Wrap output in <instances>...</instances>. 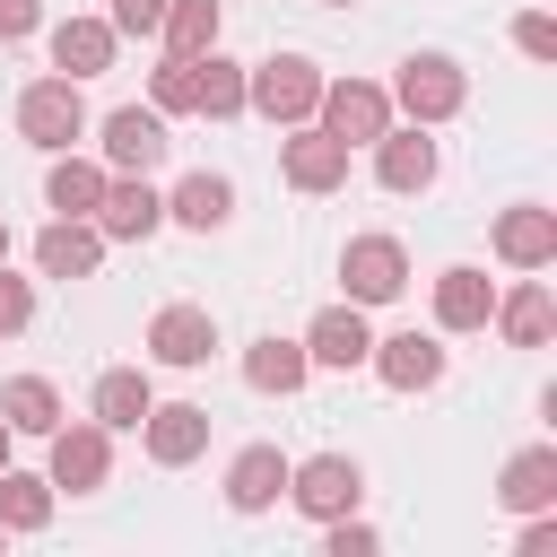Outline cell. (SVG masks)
Returning <instances> with one entry per match:
<instances>
[{
    "label": "cell",
    "instance_id": "1",
    "mask_svg": "<svg viewBox=\"0 0 557 557\" xmlns=\"http://www.w3.org/2000/svg\"><path fill=\"white\" fill-rule=\"evenodd\" d=\"M313 104H322V70H313L305 52H270V61L244 70V113L296 131V122H313Z\"/></svg>",
    "mask_w": 557,
    "mask_h": 557
},
{
    "label": "cell",
    "instance_id": "2",
    "mask_svg": "<svg viewBox=\"0 0 557 557\" xmlns=\"http://www.w3.org/2000/svg\"><path fill=\"white\" fill-rule=\"evenodd\" d=\"M470 104V78H461V61L453 52H409L400 61V78H392V113H409V122H453Z\"/></svg>",
    "mask_w": 557,
    "mask_h": 557
},
{
    "label": "cell",
    "instance_id": "3",
    "mask_svg": "<svg viewBox=\"0 0 557 557\" xmlns=\"http://www.w3.org/2000/svg\"><path fill=\"white\" fill-rule=\"evenodd\" d=\"M287 505H296L305 522H339V513H357V505H366V470H357V453L287 461Z\"/></svg>",
    "mask_w": 557,
    "mask_h": 557
},
{
    "label": "cell",
    "instance_id": "4",
    "mask_svg": "<svg viewBox=\"0 0 557 557\" xmlns=\"http://www.w3.org/2000/svg\"><path fill=\"white\" fill-rule=\"evenodd\" d=\"M17 139L44 148V157H52V148H78V139H87V96H78V78H61V70L35 78V87L17 96Z\"/></svg>",
    "mask_w": 557,
    "mask_h": 557
},
{
    "label": "cell",
    "instance_id": "5",
    "mask_svg": "<svg viewBox=\"0 0 557 557\" xmlns=\"http://www.w3.org/2000/svg\"><path fill=\"white\" fill-rule=\"evenodd\" d=\"M313 122H322L339 148H374V139L392 131V87H374V78H322Z\"/></svg>",
    "mask_w": 557,
    "mask_h": 557
},
{
    "label": "cell",
    "instance_id": "6",
    "mask_svg": "<svg viewBox=\"0 0 557 557\" xmlns=\"http://www.w3.org/2000/svg\"><path fill=\"white\" fill-rule=\"evenodd\" d=\"M44 444H52L44 479H52L61 496H96V487L113 479V426H96V418H78V426H70V418H61Z\"/></svg>",
    "mask_w": 557,
    "mask_h": 557
},
{
    "label": "cell",
    "instance_id": "7",
    "mask_svg": "<svg viewBox=\"0 0 557 557\" xmlns=\"http://www.w3.org/2000/svg\"><path fill=\"white\" fill-rule=\"evenodd\" d=\"M87 218H96L104 244H148V235L165 226V191H157L148 174H104V200H96Z\"/></svg>",
    "mask_w": 557,
    "mask_h": 557
},
{
    "label": "cell",
    "instance_id": "8",
    "mask_svg": "<svg viewBox=\"0 0 557 557\" xmlns=\"http://www.w3.org/2000/svg\"><path fill=\"white\" fill-rule=\"evenodd\" d=\"M339 287H348V305H392V296L409 287V252H400V235H348V252H339Z\"/></svg>",
    "mask_w": 557,
    "mask_h": 557
},
{
    "label": "cell",
    "instance_id": "9",
    "mask_svg": "<svg viewBox=\"0 0 557 557\" xmlns=\"http://www.w3.org/2000/svg\"><path fill=\"white\" fill-rule=\"evenodd\" d=\"M165 157H174V139H165V113L157 104L104 113V174H157Z\"/></svg>",
    "mask_w": 557,
    "mask_h": 557
},
{
    "label": "cell",
    "instance_id": "10",
    "mask_svg": "<svg viewBox=\"0 0 557 557\" xmlns=\"http://www.w3.org/2000/svg\"><path fill=\"white\" fill-rule=\"evenodd\" d=\"M278 174H287V191L322 200V191H339V183H348V148H339L322 122H296V131L278 139Z\"/></svg>",
    "mask_w": 557,
    "mask_h": 557
},
{
    "label": "cell",
    "instance_id": "11",
    "mask_svg": "<svg viewBox=\"0 0 557 557\" xmlns=\"http://www.w3.org/2000/svg\"><path fill=\"white\" fill-rule=\"evenodd\" d=\"M366 366L383 392H435L444 383V331H392L366 348Z\"/></svg>",
    "mask_w": 557,
    "mask_h": 557
},
{
    "label": "cell",
    "instance_id": "12",
    "mask_svg": "<svg viewBox=\"0 0 557 557\" xmlns=\"http://www.w3.org/2000/svg\"><path fill=\"white\" fill-rule=\"evenodd\" d=\"M139 453H148L157 470L200 461V453H209V409H200V400H148V418H139Z\"/></svg>",
    "mask_w": 557,
    "mask_h": 557
},
{
    "label": "cell",
    "instance_id": "13",
    "mask_svg": "<svg viewBox=\"0 0 557 557\" xmlns=\"http://www.w3.org/2000/svg\"><path fill=\"white\" fill-rule=\"evenodd\" d=\"M209 348H218V313L209 305H157L148 313V357L157 366L191 374V366H209Z\"/></svg>",
    "mask_w": 557,
    "mask_h": 557
},
{
    "label": "cell",
    "instance_id": "14",
    "mask_svg": "<svg viewBox=\"0 0 557 557\" xmlns=\"http://www.w3.org/2000/svg\"><path fill=\"white\" fill-rule=\"evenodd\" d=\"M435 165H444V157H435V139H426V122H392V131L374 139V183H383V191H400V200H409V191H426V183H435Z\"/></svg>",
    "mask_w": 557,
    "mask_h": 557
},
{
    "label": "cell",
    "instance_id": "15",
    "mask_svg": "<svg viewBox=\"0 0 557 557\" xmlns=\"http://www.w3.org/2000/svg\"><path fill=\"white\" fill-rule=\"evenodd\" d=\"M496 331H505V348H548L557 339V296H548V278L540 270H522L505 296H496V313H487Z\"/></svg>",
    "mask_w": 557,
    "mask_h": 557
},
{
    "label": "cell",
    "instance_id": "16",
    "mask_svg": "<svg viewBox=\"0 0 557 557\" xmlns=\"http://www.w3.org/2000/svg\"><path fill=\"white\" fill-rule=\"evenodd\" d=\"M366 348H374V331H366V305H322L313 322H305V357L313 366H331V374H357L366 366Z\"/></svg>",
    "mask_w": 557,
    "mask_h": 557
},
{
    "label": "cell",
    "instance_id": "17",
    "mask_svg": "<svg viewBox=\"0 0 557 557\" xmlns=\"http://www.w3.org/2000/svg\"><path fill=\"white\" fill-rule=\"evenodd\" d=\"M113 52H122L113 17H61V26H52V70H61V78H78V87H87V78H104V70H113Z\"/></svg>",
    "mask_w": 557,
    "mask_h": 557
},
{
    "label": "cell",
    "instance_id": "18",
    "mask_svg": "<svg viewBox=\"0 0 557 557\" xmlns=\"http://www.w3.org/2000/svg\"><path fill=\"white\" fill-rule=\"evenodd\" d=\"M496 261H505V270H548V261H557V209L513 200V209L496 218Z\"/></svg>",
    "mask_w": 557,
    "mask_h": 557
},
{
    "label": "cell",
    "instance_id": "19",
    "mask_svg": "<svg viewBox=\"0 0 557 557\" xmlns=\"http://www.w3.org/2000/svg\"><path fill=\"white\" fill-rule=\"evenodd\" d=\"M35 270H44V278H96V270H104L96 218H52V226L35 235Z\"/></svg>",
    "mask_w": 557,
    "mask_h": 557
},
{
    "label": "cell",
    "instance_id": "20",
    "mask_svg": "<svg viewBox=\"0 0 557 557\" xmlns=\"http://www.w3.org/2000/svg\"><path fill=\"white\" fill-rule=\"evenodd\" d=\"M487 313H496V278L487 270H470V261L435 270V331H487Z\"/></svg>",
    "mask_w": 557,
    "mask_h": 557
},
{
    "label": "cell",
    "instance_id": "21",
    "mask_svg": "<svg viewBox=\"0 0 557 557\" xmlns=\"http://www.w3.org/2000/svg\"><path fill=\"white\" fill-rule=\"evenodd\" d=\"M287 496V453L278 444H244L235 461H226V505L235 513H270Z\"/></svg>",
    "mask_w": 557,
    "mask_h": 557
},
{
    "label": "cell",
    "instance_id": "22",
    "mask_svg": "<svg viewBox=\"0 0 557 557\" xmlns=\"http://www.w3.org/2000/svg\"><path fill=\"white\" fill-rule=\"evenodd\" d=\"M96 200H104V157L52 148V165H44V209H52V218H87Z\"/></svg>",
    "mask_w": 557,
    "mask_h": 557
},
{
    "label": "cell",
    "instance_id": "23",
    "mask_svg": "<svg viewBox=\"0 0 557 557\" xmlns=\"http://www.w3.org/2000/svg\"><path fill=\"white\" fill-rule=\"evenodd\" d=\"M148 366H104L96 374V392H87V418L96 426H113V435H139V418H148Z\"/></svg>",
    "mask_w": 557,
    "mask_h": 557
},
{
    "label": "cell",
    "instance_id": "24",
    "mask_svg": "<svg viewBox=\"0 0 557 557\" xmlns=\"http://www.w3.org/2000/svg\"><path fill=\"white\" fill-rule=\"evenodd\" d=\"M496 505H505V513H540V505H557V444H522V453L496 470Z\"/></svg>",
    "mask_w": 557,
    "mask_h": 557
},
{
    "label": "cell",
    "instance_id": "25",
    "mask_svg": "<svg viewBox=\"0 0 557 557\" xmlns=\"http://www.w3.org/2000/svg\"><path fill=\"white\" fill-rule=\"evenodd\" d=\"M165 218H174V226H191V235H218V226L235 218V183L200 165V174H183V183L165 191Z\"/></svg>",
    "mask_w": 557,
    "mask_h": 557
},
{
    "label": "cell",
    "instance_id": "26",
    "mask_svg": "<svg viewBox=\"0 0 557 557\" xmlns=\"http://www.w3.org/2000/svg\"><path fill=\"white\" fill-rule=\"evenodd\" d=\"M305 374H313V357H305V339H278V331H261L252 348H244V383L252 392H305Z\"/></svg>",
    "mask_w": 557,
    "mask_h": 557
},
{
    "label": "cell",
    "instance_id": "27",
    "mask_svg": "<svg viewBox=\"0 0 557 557\" xmlns=\"http://www.w3.org/2000/svg\"><path fill=\"white\" fill-rule=\"evenodd\" d=\"M191 113H209V122H235L244 113V61H226L218 44L191 52Z\"/></svg>",
    "mask_w": 557,
    "mask_h": 557
},
{
    "label": "cell",
    "instance_id": "28",
    "mask_svg": "<svg viewBox=\"0 0 557 557\" xmlns=\"http://www.w3.org/2000/svg\"><path fill=\"white\" fill-rule=\"evenodd\" d=\"M52 505H61V487H52L44 470H0V531H9V540H17V531H44Z\"/></svg>",
    "mask_w": 557,
    "mask_h": 557
},
{
    "label": "cell",
    "instance_id": "29",
    "mask_svg": "<svg viewBox=\"0 0 557 557\" xmlns=\"http://www.w3.org/2000/svg\"><path fill=\"white\" fill-rule=\"evenodd\" d=\"M0 418H9V435H52L61 426V392L44 374H9L0 383Z\"/></svg>",
    "mask_w": 557,
    "mask_h": 557
},
{
    "label": "cell",
    "instance_id": "30",
    "mask_svg": "<svg viewBox=\"0 0 557 557\" xmlns=\"http://www.w3.org/2000/svg\"><path fill=\"white\" fill-rule=\"evenodd\" d=\"M218 26H226V17H218V0H165V26H157V35H165V52H183V61H191V52H209V44H218Z\"/></svg>",
    "mask_w": 557,
    "mask_h": 557
},
{
    "label": "cell",
    "instance_id": "31",
    "mask_svg": "<svg viewBox=\"0 0 557 557\" xmlns=\"http://www.w3.org/2000/svg\"><path fill=\"white\" fill-rule=\"evenodd\" d=\"M148 104H157V113H191V61H183V52H165V61L148 70Z\"/></svg>",
    "mask_w": 557,
    "mask_h": 557
},
{
    "label": "cell",
    "instance_id": "32",
    "mask_svg": "<svg viewBox=\"0 0 557 557\" xmlns=\"http://www.w3.org/2000/svg\"><path fill=\"white\" fill-rule=\"evenodd\" d=\"M35 322V278H9V261H0V339H17Z\"/></svg>",
    "mask_w": 557,
    "mask_h": 557
},
{
    "label": "cell",
    "instance_id": "33",
    "mask_svg": "<svg viewBox=\"0 0 557 557\" xmlns=\"http://www.w3.org/2000/svg\"><path fill=\"white\" fill-rule=\"evenodd\" d=\"M513 44H522V61H557V17L548 9H522L513 17Z\"/></svg>",
    "mask_w": 557,
    "mask_h": 557
},
{
    "label": "cell",
    "instance_id": "34",
    "mask_svg": "<svg viewBox=\"0 0 557 557\" xmlns=\"http://www.w3.org/2000/svg\"><path fill=\"white\" fill-rule=\"evenodd\" d=\"M322 548H331V557H374V522L339 513V522H322Z\"/></svg>",
    "mask_w": 557,
    "mask_h": 557
},
{
    "label": "cell",
    "instance_id": "35",
    "mask_svg": "<svg viewBox=\"0 0 557 557\" xmlns=\"http://www.w3.org/2000/svg\"><path fill=\"white\" fill-rule=\"evenodd\" d=\"M104 17H113V35H157L165 26V0H113Z\"/></svg>",
    "mask_w": 557,
    "mask_h": 557
},
{
    "label": "cell",
    "instance_id": "36",
    "mask_svg": "<svg viewBox=\"0 0 557 557\" xmlns=\"http://www.w3.org/2000/svg\"><path fill=\"white\" fill-rule=\"evenodd\" d=\"M522 557H548L557 548V505H540V513H522V540H513Z\"/></svg>",
    "mask_w": 557,
    "mask_h": 557
},
{
    "label": "cell",
    "instance_id": "37",
    "mask_svg": "<svg viewBox=\"0 0 557 557\" xmlns=\"http://www.w3.org/2000/svg\"><path fill=\"white\" fill-rule=\"evenodd\" d=\"M44 26V0H0V44H26Z\"/></svg>",
    "mask_w": 557,
    "mask_h": 557
},
{
    "label": "cell",
    "instance_id": "38",
    "mask_svg": "<svg viewBox=\"0 0 557 557\" xmlns=\"http://www.w3.org/2000/svg\"><path fill=\"white\" fill-rule=\"evenodd\" d=\"M9 444H17V435H9V418H0V470H9Z\"/></svg>",
    "mask_w": 557,
    "mask_h": 557
},
{
    "label": "cell",
    "instance_id": "39",
    "mask_svg": "<svg viewBox=\"0 0 557 557\" xmlns=\"http://www.w3.org/2000/svg\"><path fill=\"white\" fill-rule=\"evenodd\" d=\"M0 261H9V226H0Z\"/></svg>",
    "mask_w": 557,
    "mask_h": 557
},
{
    "label": "cell",
    "instance_id": "40",
    "mask_svg": "<svg viewBox=\"0 0 557 557\" xmlns=\"http://www.w3.org/2000/svg\"><path fill=\"white\" fill-rule=\"evenodd\" d=\"M0 548H9V531H0Z\"/></svg>",
    "mask_w": 557,
    "mask_h": 557
},
{
    "label": "cell",
    "instance_id": "41",
    "mask_svg": "<svg viewBox=\"0 0 557 557\" xmlns=\"http://www.w3.org/2000/svg\"><path fill=\"white\" fill-rule=\"evenodd\" d=\"M331 9H348V0H331Z\"/></svg>",
    "mask_w": 557,
    "mask_h": 557
}]
</instances>
